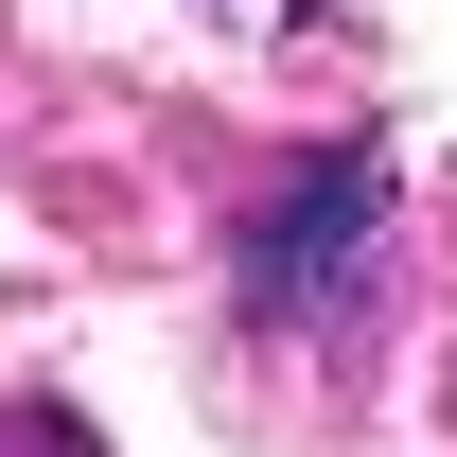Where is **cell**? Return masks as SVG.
I'll return each mask as SVG.
<instances>
[{
  "mask_svg": "<svg viewBox=\"0 0 457 457\" xmlns=\"http://www.w3.org/2000/svg\"><path fill=\"white\" fill-rule=\"evenodd\" d=\"M370 246H387V159L370 141H335V159H299L282 194H264V228H246V317H335V299H370Z\"/></svg>",
  "mask_w": 457,
  "mask_h": 457,
  "instance_id": "cell-1",
  "label": "cell"
}]
</instances>
